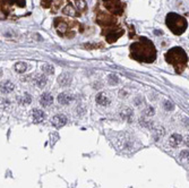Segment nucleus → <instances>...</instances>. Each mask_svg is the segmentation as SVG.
I'll list each match as a JSON object with an SVG mask.
<instances>
[{
	"instance_id": "obj_1",
	"label": "nucleus",
	"mask_w": 189,
	"mask_h": 188,
	"mask_svg": "<svg viewBox=\"0 0 189 188\" xmlns=\"http://www.w3.org/2000/svg\"><path fill=\"white\" fill-rule=\"evenodd\" d=\"M131 57L134 59L140 60L144 63H153L156 57L155 48L149 39L140 38L139 42L131 44Z\"/></svg>"
},
{
	"instance_id": "obj_2",
	"label": "nucleus",
	"mask_w": 189,
	"mask_h": 188,
	"mask_svg": "<svg viewBox=\"0 0 189 188\" xmlns=\"http://www.w3.org/2000/svg\"><path fill=\"white\" fill-rule=\"evenodd\" d=\"M165 59L169 63L173 65L176 67V69H178V67H181V68H185V66L188 63V57L187 54L185 52L183 49L179 47L172 48L171 50H169L165 54Z\"/></svg>"
},
{
	"instance_id": "obj_3",
	"label": "nucleus",
	"mask_w": 189,
	"mask_h": 188,
	"mask_svg": "<svg viewBox=\"0 0 189 188\" xmlns=\"http://www.w3.org/2000/svg\"><path fill=\"white\" fill-rule=\"evenodd\" d=\"M168 27L173 32L174 34L180 35L186 31L187 28V21L183 18L182 16L178 15L176 13H169L165 18Z\"/></svg>"
},
{
	"instance_id": "obj_4",
	"label": "nucleus",
	"mask_w": 189,
	"mask_h": 188,
	"mask_svg": "<svg viewBox=\"0 0 189 188\" xmlns=\"http://www.w3.org/2000/svg\"><path fill=\"white\" fill-rule=\"evenodd\" d=\"M106 9H109L113 14H118V15H120V14L124 13V8H122L121 3L119 2V1H116L115 2V0H109V1L106 2Z\"/></svg>"
},
{
	"instance_id": "obj_5",
	"label": "nucleus",
	"mask_w": 189,
	"mask_h": 188,
	"mask_svg": "<svg viewBox=\"0 0 189 188\" xmlns=\"http://www.w3.org/2000/svg\"><path fill=\"white\" fill-rule=\"evenodd\" d=\"M97 22L101 25H106V26H111L113 24H116V18H113L111 15H108V14H101L97 18Z\"/></svg>"
},
{
	"instance_id": "obj_6",
	"label": "nucleus",
	"mask_w": 189,
	"mask_h": 188,
	"mask_svg": "<svg viewBox=\"0 0 189 188\" xmlns=\"http://www.w3.org/2000/svg\"><path fill=\"white\" fill-rule=\"evenodd\" d=\"M122 34H124V31H122V30H117V31L111 30V31H108V33L106 34V38L109 43H112V42L118 40Z\"/></svg>"
},
{
	"instance_id": "obj_7",
	"label": "nucleus",
	"mask_w": 189,
	"mask_h": 188,
	"mask_svg": "<svg viewBox=\"0 0 189 188\" xmlns=\"http://www.w3.org/2000/svg\"><path fill=\"white\" fill-rule=\"evenodd\" d=\"M73 100H74V95L69 92H62L58 95V102L62 106L69 104Z\"/></svg>"
},
{
	"instance_id": "obj_8",
	"label": "nucleus",
	"mask_w": 189,
	"mask_h": 188,
	"mask_svg": "<svg viewBox=\"0 0 189 188\" xmlns=\"http://www.w3.org/2000/svg\"><path fill=\"white\" fill-rule=\"evenodd\" d=\"M67 124V118L64 115H56L52 118V125L57 128H61Z\"/></svg>"
},
{
	"instance_id": "obj_9",
	"label": "nucleus",
	"mask_w": 189,
	"mask_h": 188,
	"mask_svg": "<svg viewBox=\"0 0 189 188\" xmlns=\"http://www.w3.org/2000/svg\"><path fill=\"white\" fill-rule=\"evenodd\" d=\"M53 103V96L50 93L45 92L42 94V96L40 97V104L42 107H49Z\"/></svg>"
},
{
	"instance_id": "obj_10",
	"label": "nucleus",
	"mask_w": 189,
	"mask_h": 188,
	"mask_svg": "<svg viewBox=\"0 0 189 188\" xmlns=\"http://www.w3.org/2000/svg\"><path fill=\"white\" fill-rule=\"evenodd\" d=\"M58 83L60 86H69L71 83V75L69 73H62L58 77Z\"/></svg>"
},
{
	"instance_id": "obj_11",
	"label": "nucleus",
	"mask_w": 189,
	"mask_h": 188,
	"mask_svg": "<svg viewBox=\"0 0 189 188\" xmlns=\"http://www.w3.org/2000/svg\"><path fill=\"white\" fill-rule=\"evenodd\" d=\"M54 26H56L57 31L64 34L67 30H68V25H67V23L61 18H56L54 19Z\"/></svg>"
},
{
	"instance_id": "obj_12",
	"label": "nucleus",
	"mask_w": 189,
	"mask_h": 188,
	"mask_svg": "<svg viewBox=\"0 0 189 188\" xmlns=\"http://www.w3.org/2000/svg\"><path fill=\"white\" fill-rule=\"evenodd\" d=\"M32 117H33L34 122L39 124V122H42L45 119V113L40 109H33L32 110Z\"/></svg>"
},
{
	"instance_id": "obj_13",
	"label": "nucleus",
	"mask_w": 189,
	"mask_h": 188,
	"mask_svg": "<svg viewBox=\"0 0 189 188\" xmlns=\"http://www.w3.org/2000/svg\"><path fill=\"white\" fill-rule=\"evenodd\" d=\"M181 142H182V136L180 134H172L169 138V144L172 148H177L178 145L181 144Z\"/></svg>"
},
{
	"instance_id": "obj_14",
	"label": "nucleus",
	"mask_w": 189,
	"mask_h": 188,
	"mask_svg": "<svg viewBox=\"0 0 189 188\" xmlns=\"http://www.w3.org/2000/svg\"><path fill=\"white\" fill-rule=\"evenodd\" d=\"M153 132V137H154V141H158L161 137H163L165 134V130L163 127L161 126H156V127H153L152 128Z\"/></svg>"
},
{
	"instance_id": "obj_15",
	"label": "nucleus",
	"mask_w": 189,
	"mask_h": 188,
	"mask_svg": "<svg viewBox=\"0 0 189 188\" xmlns=\"http://www.w3.org/2000/svg\"><path fill=\"white\" fill-rule=\"evenodd\" d=\"M14 88H15V85L12 84L10 81L3 82L2 84L0 85V90H1V92L5 94H8V93H10V92H12L14 91Z\"/></svg>"
},
{
	"instance_id": "obj_16",
	"label": "nucleus",
	"mask_w": 189,
	"mask_h": 188,
	"mask_svg": "<svg viewBox=\"0 0 189 188\" xmlns=\"http://www.w3.org/2000/svg\"><path fill=\"white\" fill-rule=\"evenodd\" d=\"M96 103L99 106H102V107H106L110 103V100H109V97L106 96V93H100L96 96Z\"/></svg>"
},
{
	"instance_id": "obj_17",
	"label": "nucleus",
	"mask_w": 189,
	"mask_h": 188,
	"mask_svg": "<svg viewBox=\"0 0 189 188\" xmlns=\"http://www.w3.org/2000/svg\"><path fill=\"white\" fill-rule=\"evenodd\" d=\"M120 116L122 119L125 120H128L129 122H131V118H133V111H131V109H129V108H124V109L121 110L120 112Z\"/></svg>"
},
{
	"instance_id": "obj_18",
	"label": "nucleus",
	"mask_w": 189,
	"mask_h": 188,
	"mask_svg": "<svg viewBox=\"0 0 189 188\" xmlns=\"http://www.w3.org/2000/svg\"><path fill=\"white\" fill-rule=\"evenodd\" d=\"M47 81H48L47 76L43 75V74H42V75H36L35 76V78H34V82L36 83V85L41 88L44 87V86L47 85Z\"/></svg>"
},
{
	"instance_id": "obj_19",
	"label": "nucleus",
	"mask_w": 189,
	"mask_h": 188,
	"mask_svg": "<svg viewBox=\"0 0 189 188\" xmlns=\"http://www.w3.org/2000/svg\"><path fill=\"white\" fill-rule=\"evenodd\" d=\"M62 13L65 14V15L70 16V17H75V16L77 15V13H76L75 8L71 6V5H67V6L64 7V9H62Z\"/></svg>"
},
{
	"instance_id": "obj_20",
	"label": "nucleus",
	"mask_w": 189,
	"mask_h": 188,
	"mask_svg": "<svg viewBox=\"0 0 189 188\" xmlns=\"http://www.w3.org/2000/svg\"><path fill=\"white\" fill-rule=\"evenodd\" d=\"M15 70L19 74H23V73L26 72V69H27V65L25 63H22V61H19V63H16L15 66H14Z\"/></svg>"
},
{
	"instance_id": "obj_21",
	"label": "nucleus",
	"mask_w": 189,
	"mask_h": 188,
	"mask_svg": "<svg viewBox=\"0 0 189 188\" xmlns=\"http://www.w3.org/2000/svg\"><path fill=\"white\" fill-rule=\"evenodd\" d=\"M18 101H19V103H22V104H28V103H31V101H32V97L31 95L28 93H24V95H23V97H18Z\"/></svg>"
},
{
	"instance_id": "obj_22",
	"label": "nucleus",
	"mask_w": 189,
	"mask_h": 188,
	"mask_svg": "<svg viewBox=\"0 0 189 188\" xmlns=\"http://www.w3.org/2000/svg\"><path fill=\"white\" fill-rule=\"evenodd\" d=\"M108 83L110 85H117L119 83V77L116 74H110L108 76Z\"/></svg>"
},
{
	"instance_id": "obj_23",
	"label": "nucleus",
	"mask_w": 189,
	"mask_h": 188,
	"mask_svg": "<svg viewBox=\"0 0 189 188\" xmlns=\"http://www.w3.org/2000/svg\"><path fill=\"white\" fill-rule=\"evenodd\" d=\"M75 3H76V7L78 8V10L84 12V10L86 9V2H85V0H75Z\"/></svg>"
},
{
	"instance_id": "obj_24",
	"label": "nucleus",
	"mask_w": 189,
	"mask_h": 188,
	"mask_svg": "<svg viewBox=\"0 0 189 188\" xmlns=\"http://www.w3.org/2000/svg\"><path fill=\"white\" fill-rule=\"evenodd\" d=\"M42 70H43L45 74H53V73H54V68H53V66L50 65V63H44L43 66H42Z\"/></svg>"
},
{
	"instance_id": "obj_25",
	"label": "nucleus",
	"mask_w": 189,
	"mask_h": 188,
	"mask_svg": "<svg viewBox=\"0 0 189 188\" xmlns=\"http://www.w3.org/2000/svg\"><path fill=\"white\" fill-rule=\"evenodd\" d=\"M163 107H164V109L167 110V111H172V110H174V103H172L171 101L167 100V101H164Z\"/></svg>"
},
{
	"instance_id": "obj_26",
	"label": "nucleus",
	"mask_w": 189,
	"mask_h": 188,
	"mask_svg": "<svg viewBox=\"0 0 189 188\" xmlns=\"http://www.w3.org/2000/svg\"><path fill=\"white\" fill-rule=\"evenodd\" d=\"M154 113H155V110H154V108H152V107L146 108V109L144 110V116L145 117H152V116H154Z\"/></svg>"
},
{
	"instance_id": "obj_27",
	"label": "nucleus",
	"mask_w": 189,
	"mask_h": 188,
	"mask_svg": "<svg viewBox=\"0 0 189 188\" xmlns=\"http://www.w3.org/2000/svg\"><path fill=\"white\" fill-rule=\"evenodd\" d=\"M52 5V0H41V6L44 8H49Z\"/></svg>"
},
{
	"instance_id": "obj_28",
	"label": "nucleus",
	"mask_w": 189,
	"mask_h": 188,
	"mask_svg": "<svg viewBox=\"0 0 189 188\" xmlns=\"http://www.w3.org/2000/svg\"><path fill=\"white\" fill-rule=\"evenodd\" d=\"M180 159H181V160L187 159V160H188V150H183L182 152L180 153Z\"/></svg>"
},
{
	"instance_id": "obj_29",
	"label": "nucleus",
	"mask_w": 189,
	"mask_h": 188,
	"mask_svg": "<svg viewBox=\"0 0 189 188\" xmlns=\"http://www.w3.org/2000/svg\"><path fill=\"white\" fill-rule=\"evenodd\" d=\"M51 139H52L51 146H53V145H54V143H56V142L59 139V135H58V134H51Z\"/></svg>"
},
{
	"instance_id": "obj_30",
	"label": "nucleus",
	"mask_w": 189,
	"mask_h": 188,
	"mask_svg": "<svg viewBox=\"0 0 189 188\" xmlns=\"http://www.w3.org/2000/svg\"><path fill=\"white\" fill-rule=\"evenodd\" d=\"M128 96V92L125 91V90H121L120 92H119V97H121V99H124V97H127Z\"/></svg>"
},
{
	"instance_id": "obj_31",
	"label": "nucleus",
	"mask_w": 189,
	"mask_h": 188,
	"mask_svg": "<svg viewBox=\"0 0 189 188\" xmlns=\"http://www.w3.org/2000/svg\"><path fill=\"white\" fill-rule=\"evenodd\" d=\"M143 102V97H137V99H135V106H140V103Z\"/></svg>"
},
{
	"instance_id": "obj_32",
	"label": "nucleus",
	"mask_w": 189,
	"mask_h": 188,
	"mask_svg": "<svg viewBox=\"0 0 189 188\" xmlns=\"http://www.w3.org/2000/svg\"><path fill=\"white\" fill-rule=\"evenodd\" d=\"M103 1H106H106H109V0H103Z\"/></svg>"
}]
</instances>
